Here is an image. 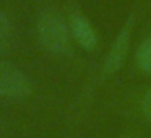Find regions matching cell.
Instances as JSON below:
<instances>
[{"instance_id":"cell-3","label":"cell","mask_w":151,"mask_h":138,"mask_svg":"<svg viewBox=\"0 0 151 138\" xmlns=\"http://www.w3.org/2000/svg\"><path fill=\"white\" fill-rule=\"evenodd\" d=\"M133 24H135V17L130 15L128 20L125 21V24L122 26V29L119 31L115 41L112 42L111 49L107 50L104 59V73L112 75L117 70L122 68L125 59L128 55V49H130V42H132V31H133Z\"/></svg>"},{"instance_id":"cell-5","label":"cell","mask_w":151,"mask_h":138,"mask_svg":"<svg viewBox=\"0 0 151 138\" xmlns=\"http://www.w3.org/2000/svg\"><path fill=\"white\" fill-rule=\"evenodd\" d=\"M15 42V26L8 15L0 12V55L7 54Z\"/></svg>"},{"instance_id":"cell-2","label":"cell","mask_w":151,"mask_h":138,"mask_svg":"<svg viewBox=\"0 0 151 138\" xmlns=\"http://www.w3.org/2000/svg\"><path fill=\"white\" fill-rule=\"evenodd\" d=\"M31 81L13 63L0 60V98L23 99L31 94Z\"/></svg>"},{"instance_id":"cell-7","label":"cell","mask_w":151,"mask_h":138,"mask_svg":"<svg viewBox=\"0 0 151 138\" xmlns=\"http://www.w3.org/2000/svg\"><path fill=\"white\" fill-rule=\"evenodd\" d=\"M141 114L148 122H151V88L141 98Z\"/></svg>"},{"instance_id":"cell-1","label":"cell","mask_w":151,"mask_h":138,"mask_svg":"<svg viewBox=\"0 0 151 138\" xmlns=\"http://www.w3.org/2000/svg\"><path fill=\"white\" fill-rule=\"evenodd\" d=\"M37 39L46 50L57 55H65L70 50V24L55 10H44L36 23Z\"/></svg>"},{"instance_id":"cell-4","label":"cell","mask_w":151,"mask_h":138,"mask_svg":"<svg viewBox=\"0 0 151 138\" xmlns=\"http://www.w3.org/2000/svg\"><path fill=\"white\" fill-rule=\"evenodd\" d=\"M70 31H72L73 39L78 46H81L86 50H93L98 44V34H96L93 24L89 20H86L81 15H75L70 20Z\"/></svg>"},{"instance_id":"cell-6","label":"cell","mask_w":151,"mask_h":138,"mask_svg":"<svg viewBox=\"0 0 151 138\" xmlns=\"http://www.w3.org/2000/svg\"><path fill=\"white\" fill-rule=\"evenodd\" d=\"M135 60H137V65L141 72L151 73V36H148L138 46L137 54H135Z\"/></svg>"}]
</instances>
